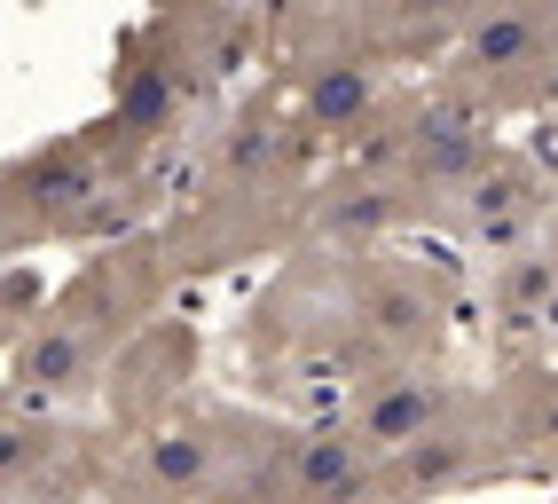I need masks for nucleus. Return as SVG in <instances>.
I'll list each match as a JSON object with an SVG mask.
<instances>
[{
	"label": "nucleus",
	"instance_id": "ddd939ff",
	"mask_svg": "<svg viewBox=\"0 0 558 504\" xmlns=\"http://www.w3.org/2000/svg\"><path fill=\"white\" fill-rule=\"evenodd\" d=\"M496 410L511 425V449H519V473H558V371L527 363L496 386Z\"/></svg>",
	"mask_w": 558,
	"mask_h": 504
},
{
	"label": "nucleus",
	"instance_id": "4468645a",
	"mask_svg": "<svg viewBox=\"0 0 558 504\" xmlns=\"http://www.w3.org/2000/svg\"><path fill=\"white\" fill-rule=\"evenodd\" d=\"M550 16H558V0H550Z\"/></svg>",
	"mask_w": 558,
	"mask_h": 504
},
{
	"label": "nucleus",
	"instance_id": "7ed1b4c3",
	"mask_svg": "<svg viewBox=\"0 0 558 504\" xmlns=\"http://www.w3.org/2000/svg\"><path fill=\"white\" fill-rule=\"evenodd\" d=\"M110 182H134V173L110 166V151L95 142V127H71L56 142H32L0 166V268L24 261L40 244H71L80 213L110 190Z\"/></svg>",
	"mask_w": 558,
	"mask_h": 504
},
{
	"label": "nucleus",
	"instance_id": "6e6552de",
	"mask_svg": "<svg viewBox=\"0 0 558 504\" xmlns=\"http://www.w3.org/2000/svg\"><path fill=\"white\" fill-rule=\"evenodd\" d=\"M417 221V190L401 173H378L347 158L339 173L307 182V213H300V244L315 252H386V237H401Z\"/></svg>",
	"mask_w": 558,
	"mask_h": 504
},
{
	"label": "nucleus",
	"instance_id": "9b49d317",
	"mask_svg": "<svg viewBox=\"0 0 558 504\" xmlns=\"http://www.w3.org/2000/svg\"><path fill=\"white\" fill-rule=\"evenodd\" d=\"M480 386H464V379H449V371H433V363H386V371H369V379H354V410H347V425L378 449V457H393V449H409L417 434H433V425H449L464 403H472Z\"/></svg>",
	"mask_w": 558,
	"mask_h": 504
},
{
	"label": "nucleus",
	"instance_id": "f257e3e1",
	"mask_svg": "<svg viewBox=\"0 0 558 504\" xmlns=\"http://www.w3.org/2000/svg\"><path fill=\"white\" fill-rule=\"evenodd\" d=\"M276 418L259 410H220V403H181L142 434H119L110 449V504H205L220 489V473L268 434Z\"/></svg>",
	"mask_w": 558,
	"mask_h": 504
},
{
	"label": "nucleus",
	"instance_id": "39448f33",
	"mask_svg": "<svg viewBox=\"0 0 558 504\" xmlns=\"http://www.w3.org/2000/svg\"><path fill=\"white\" fill-rule=\"evenodd\" d=\"M173 276H181V268H173L166 237L134 229V237L95 244L87 261L48 292V315H63L71 332H87L95 347L119 355V347L142 332V323H158V308H166V292H173Z\"/></svg>",
	"mask_w": 558,
	"mask_h": 504
},
{
	"label": "nucleus",
	"instance_id": "9d476101",
	"mask_svg": "<svg viewBox=\"0 0 558 504\" xmlns=\"http://www.w3.org/2000/svg\"><path fill=\"white\" fill-rule=\"evenodd\" d=\"M197 379V332L190 323H142V332L110 355V379H102V403H110V425L119 434H142V425H158L166 410H181V394Z\"/></svg>",
	"mask_w": 558,
	"mask_h": 504
},
{
	"label": "nucleus",
	"instance_id": "20e7f679",
	"mask_svg": "<svg viewBox=\"0 0 558 504\" xmlns=\"http://www.w3.org/2000/svg\"><path fill=\"white\" fill-rule=\"evenodd\" d=\"M449 56H457L449 87L472 95L488 119L558 95V16H550V0H480Z\"/></svg>",
	"mask_w": 558,
	"mask_h": 504
},
{
	"label": "nucleus",
	"instance_id": "0eeeda50",
	"mask_svg": "<svg viewBox=\"0 0 558 504\" xmlns=\"http://www.w3.org/2000/svg\"><path fill=\"white\" fill-rule=\"evenodd\" d=\"M480 481H519V449H511V425L496 410V394H472L449 425H433L409 449L378 457L369 504H433V496H457V489H480Z\"/></svg>",
	"mask_w": 558,
	"mask_h": 504
},
{
	"label": "nucleus",
	"instance_id": "f8f14e48",
	"mask_svg": "<svg viewBox=\"0 0 558 504\" xmlns=\"http://www.w3.org/2000/svg\"><path fill=\"white\" fill-rule=\"evenodd\" d=\"M110 379V347H95L87 332H71L63 315L40 308V323L9 347V394H24V403H40V410H80L95 403Z\"/></svg>",
	"mask_w": 558,
	"mask_h": 504
},
{
	"label": "nucleus",
	"instance_id": "1a4fd4ad",
	"mask_svg": "<svg viewBox=\"0 0 558 504\" xmlns=\"http://www.w3.org/2000/svg\"><path fill=\"white\" fill-rule=\"evenodd\" d=\"M417 221H440V229L464 237V244L511 252V244H527V237H535V221H543V173H535L527 158H504V151H496L480 173H464L457 190L425 197Z\"/></svg>",
	"mask_w": 558,
	"mask_h": 504
},
{
	"label": "nucleus",
	"instance_id": "423d86ee",
	"mask_svg": "<svg viewBox=\"0 0 558 504\" xmlns=\"http://www.w3.org/2000/svg\"><path fill=\"white\" fill-rule=\"evenodd\" d=\"M449 276L425 261H393V252H354V347L362 379L386 363H433L449 339Z\"/></svg>",
	"mask_w": 558,
	"mask_h": 504
},
{
	"label": "nucleus",
	"instance_id": "f03ea898",
	"mask_svg": "<svg viewBox=\"0 0 558 504\" xmlns=\"http://www.w3.org/2000/svg\"><path fill=\"white\" fill-rule=\"evenodd\" d=\"M378 489V449L354 425H268L205 504H369Z\"/></svg>",
	"mask_w": 558,
	"mask_h": 504
}]
</instances>
